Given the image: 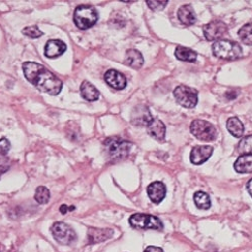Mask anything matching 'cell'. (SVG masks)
I'll return each instance as SVG.
<instances>
[{
  "instance_id": "1",
  "label": "cell",
  "mask_w": 252,
  "mask_h": 252,
  "mask_svg": "<svg viewBox=\"0 0 252 252\" xmlns=\"http://www.w3.org/2000/svg\"><path fill=\"white\" fill-rule=\"evenodd\" d=\"M23 71L27 80L39 91L51 96H56L61 92L62 81L45 66L35 62H26L23 65Z\"/></svg>"
},
{
  "instance_id": "2",
  "label": "cell",
  "mask_w": 252,
  "mask_h": 252,
  "mask_svg": "<svg viewBox=\"0 0 252 252\" xmlns=\"http://www.w3.org/2000/svg\"><path fill=\"white\" fill-rule=\"evenodd\" d=\"M104 151L112 160H120L129 155L131 143L118 136L108 137L103 143Z\"/></svg>"
},
{
  "instance_id": "3",
  "label": "cell",
  "mask_w": 252,
  "mask_h": 252,
  "mask_svg": "<svg viewBox=\"0 0 252 252\" xmlns=\"http://www.w3.org/2000/svg\"><path fill=\"white\" fill-rule=\"evenodd\" d=\"M213 54L217 58L233 61L239 59L242 56V49L236 41L221 39L217 40L213 45Z\"/></svg>"
},
{
  "instance_id": "4",
  "label": "cell",
  "mask_w": 252,
  "mask_h": 252,
  "mask_svg": "<svg viewBox=\"0 0 252 252\" xmlns=\"http://www.w3.org/2000/svg\"><path fill=\"white\" fill-rule=\"evenodd\" d=\"M97 10L88 5H80L75 9L74 23L80 30H88L98 22Z\"/></svg>"
},
{
  "instance_id": "5",
  "label": "cell",
  "mask_w": 252,
  "mask_h": 252,
  "mask_svg": "<svg viewBox=\"0 0 252 252\" xmlns=\"http://www.w3.org/2000/svg\"><path fill=\"white\" fill-rule=\"evenodd\" d=\"M51 232L55 240L62 245H71L77 240V234L74 229L64 222L54 223L51 227Z\"/></svg>"
},
{
  "instance_id": "6",
  "label": "cell",
  "mask_w": 252,
  "mask_h": 252,
  "mask_svg": "<svg viewBox=\"0 0 252 252\" xmlns=\"http://www.w3.org/2000/svg\"><path fill=\"white\" fill-rule=\"evenodd\" d=\"M191 132L194 136L203 141H212L217 137V130L214 125L201 119H197L192 122Z\"/></svg>"
},
{
  "instance_id": "7",
  "label": "cell",
  "mask_w": 252,
  "mask_h": 252,
  "mask_svg": "<svg viewBox=\"0 0 252 252\" xmlns=\"http://www.w3.org/2000/svg\"><path fill=\"white\" fill-rule=\"evenodd\" d=\"M129 224L136 229H152L158 231L163 229V224L160 219L157 216L150 214H133L129 218Z\"/></svg>"
},
{
  "instance_id": "8",
  "label": "cell",
  "mask_w": 252,
  "mask_h": 252,
  "mask_svg": "<svg viewBox=\"0 0 252 252\" xmlns=\"http://www.w3.org/2000/svg\"><path fill=\"white\" fill-rule=\"evenodd\" d=\"M177 102L185 108H194L198 103V92L188 86L180 85L174 91Z\"/></svg>"
},
{
  "instance_id": "9",
  "label": "cell",
  "mask_w": 252,
  "mask_h": 252,
  "mask_svg": "<svg viewBox=\"0 0 252 252\" xmlns=\"http://www.w3.org/2000/svg\"><path fill=\"white\" fill-rule=\"evenodd\" d=\"M228 31V28L222 20H213L203 28L204 35L207 40H215L222 37Z\"/></svg>"
},
{
  "instance_id": "10",
  "label": "cell",
  "mask_w": 252,
  "mask_h": 252,
  "mask_svg": "<svg viewBox=\"0 0 252 252\" xmlns=\"http://www.w3.org/2000/svg\"><path fill=\"white\" fill-rule=\"evenodd\" d=\"M113 230L109 228L90 227L87 232L88 244H96L106 241L113 236Z\"/></svg>"
},
{
  "instance_id": "11",
  "label": "cell",
  "mask_w": 252,
  "mask_h": 252,
  "mask_svg": "<svg viewBox=\"0 0 252 252\" xmlns=\"http://www.w3.org/2000/svg\"><path fill=\"white\" fill-rule=\"evenodd\" d=\"M153 119L150 109L144 105L135 107L131 114V122L137 126H148Z\"/></svg>"
},
{
  "instance_id": "12",
  "label": "cell",
  "mask_w": 252,
  "mask_h": 252,
  "mask_svg": "<svg viewBox=\"0 0 252 252\" xmlns=\"http://www.w3.org/2000/svg\"><path fill=\"white\" fill-rule=\"evenodd\" d=\"M213 153V148L210 145H201V146H196L192 150L191 153V161L194 164H202L205 161H207L210 157L212 156Z\"/></svg>"
},
{
  "instance_id": "13",
  "label": "cell",
  "mask_w": 252,
  "mask_h": 252,
  "mask_svg": "<svg viewBox=\"0 0 252 252\" xmlns=\"http://www.w3.org/2000/svg\"><path fill=\"white\" fill-rule=\"evenodd\" d=\"M67 50V46L60 39H51L46 44L45 56L50 59H55L64 54Z\"/></svg>"
},
{
  "instance_id": "14",
  "label": "cell",
  "mask_w": 252,
  "mask_h": 252,
  "mask_svg": "<svg viewBox=\"0 0 252 252\" xmlns=\"http://www.w3.org/2000/svg\"><path fill=\"white\" fill-rule=\"evenodd\" d=\"M166 194V188L161 182H154L148 187V195L155 204H159Z\"/></svg>"
},
{
  "instance_id": "15",
  "label": "cell",
  "mask_w": 252,
  "mask_h": 252,
  "mask_svg": "<svg viewBox=\"0 0 252 252\" xmlns=\"http://www.w3.org/2000/svg\"><path fill=\"white\" fill-rule=\"evenodd\" d=\"M105 81L108 85L116 90H122L126 87V78L115 70H109L105 73Z\"/></svg>"
},
{
  "instance_id": "16",
  "label": "cell",
  "mask_w": 252,
  "mask_h": 252,
  "mask_svg": "<svg viewBox=\"0 0 252 252\" xmlns=\"http://www.w3.org/2000/svg\"><path fill=\"white\" fill-rule=\"evenodd\" d=\"M148 127V133L156 138L157 140L162 141L165 136V126L163 122L159 119H153L151 123L146 126Z\"/></svg>"
},
{
  "instance_id": "17",
  "label": "cell",
  "mask_w": 252,
  "mask_h": 252,
  "mask_svg": "<svg viewBox=\"0 0 252 252\" xmlns=\"http://www.w3.org/2000/svg\"><path fill=\"white\" fill-rule=\"evenodd\" d=\"M180 22L185 26H192L196 23V14L191 5H183L178 11Z\"/></svg>"
},
{
  "instance_id": "18",
  "label": "cell",
  "mask_w": 252,
  "mask_h": 252,
  "mask_svg": "<svg viewBox=\"0 0 252 252\" xmlns=\"http://www.w3.org/2000/svg\"><path fill=\"white\" fill-rule=\"evenodd\" d=\"M143 57L142 55L136 51V50H128L126 52L125 59H124V64L127 65L133 69H140L143 66Z\"/></svg>"
},
{
  "instance_id": "19",
  "label": "cell",
  "mask_w": 252,
  "mask_h": 252,
  "mask_svg": "<svg viewBox=\"0 0 252 252\" xmlns=\"http://www.w3.org/2000/svg\"><path fill=\"white\" fill-rule=\"evenodd\" d=\"M80 91H81L82 97L87 101H90V102L97 101L99 99V96H100V93L97 90V88L94 85H92V84L88 81H84L82 83Z\"/></svg>"
},
{
  "instance_id": "20",
  "label": "cell",
  "mask_w": 252,
  "mask_h": 252,
  "mask_svg": "<svg viewBox=\"0 0 252 252\" xmlns=\"http://www.w3.org/2000/svg\"><path fill=\"white\" fill-rule=\"evenodd\" d=\"M234 170L240 174L252 173V155L239 157L234 163Z\"/></svg>"
},
{
  "instance_id": "21",
  "label": "cell",
  "mask_w": 252,
  "mask_h": 252,
  "mask_svg": "<svg viewBox=\"0 0 252 252\" xmlns=\"http://www.w3.org/2000/svg\"><path fill=\"white\" fill-rule=\"evenodd\" d=\"M227 129L235 137H242L244 132V126L237 117H231L227 120Z\"/></svg>"
},
{
  "instance_id": "22",
  "label": "cell",
  "mask_w": 252,
  "mask_h": 252,
  "mask_svg": "<svg viewBox=\"0 0 252 252\" xmlns=\"http://www.w3.org/2000/svg\"><path fill=\"white\" fill-rule=\"evenodd\" d=\"M175 55L177 57L178 60L181 61H185V62H191L194 63L197 60V53L189 48H185V47H178L176 49Z\"/></svg>"
},
{
  "instance_id": "23",
  "label": "cell",
  "mask_w": 252,
  "mask_h": 252,
  "mask_svg": "<svg viewBox=\"0 0 252 252\" xmlns=\"http://www.w3.org/2000/svg\"><path fill=\"white\" fill-rule=\"evenodd\" d=\"M194 202L199 209L208 210L211 207V200L210 197L204 192H197L194 195Z\"/></svg>"
},
{
  "instance_id": "24",
  "label": "cell",
  "mask_w": 252,
  "mask_h": 252,
  "mask_svg": "<svg viewBox=\"0 0 252 252\" xmlns=\"http://www.w3.org/2000/svg\"><path fill=\"white\" fill-rule=\"evenodd\" d=\"M51 198V194L49 189L44 187V186H40L37 187L36 190H35V195H34V199L38 204L41 205H45L50 201Z\"/></svg>"
},
{
  "instance_id": "25",
  "label": "cell",
  "mask_w": 252,
  "mask_h": 252,
  "mask_svg": "<svg viewBox=\"0 0 252 252\" xmlns=\"http://www.w3.org/2000/svg\"><path fill=\"white\" fill-rule=\"evenodd\" d=\"M238 34L243 44L247 46H252V23L243 26L240 29Z\"/></svg>"
},
{
  "instance_id": "26",
  "label": "cell",
  "mask_w": 252,
  "mask_h": 252,
  "mask_svg": "<svg viewBox=\"0 0 252 252\" xmlns=\"http://www.w3.org/2000/svg\"><path fill=\"white\" fill-rule=\"evenodd\" d=\"M237 151L242 156L244 155H252V135L243 137L238 143Z\"/></svg>"
},
{
  "instance_id": "27",
  "label": "cell",
  "mask_w": 252,
  "mask_h": 252,
  "mask_svg": "<svg viewBox=\"0 0 252 252\" xmlns=\"http://www.w3.org/2000/svg\"><path fill=\"white\" fill-rule=\"evenodd\" d=\"M23 33L31 38H38L41 35L44 34V32H41L36 26H32V27H27L23 30Z\"/></svg>"
},
{
  "instance_id": "28",
  "label": "cell",
  "mask_w": 252,
  "mask_h": 252,
  "mask_svg": "<svg viewBox=\"0 0 252 252\" xmlns=\"http://www.w3.org/2000/svg\"><path fill=\"white\" fill-rule=\"evenodd\" d=\"M146 3L153 10H161L167 4V1H157V0H154V1H148Z\"/></svg>"
},
{
  "instance_id": "29",
  "label": "cell",
  "mask_w": 252,
  "mask_h": 252,
  "mask_svg": "<svg viewBox=\"0 0 252 252\" xmlns=\"http://www.w3.org/2000/svg\"><path fill=\"white\" fill-rule=\"evenodd\" d=\"M10 150V142L6 138L0 139V155H6Z\"/></svg>"
},
{
  "instance_id": "30",
  "label": "cell",
  "mask_w": 252,
  "mask_h": 252,
  "mask_svg": "<svg viewBox=\"0 0 252 252\" xmlns=\"http://www.w3.org/2000/svg\"><path fill=\"white\" fill-rule=\"evenodd\" d=\"M144 252H163V250L158 246H148L145 248Z\"/></svg>"
},
{
  "instance_id": "31",
  "label": "cell",
  "mask_w": 252,
  "mask_h": 252,
  "mask_svg": "<svg viewBox=\"0 0 252 252\" xmlns=\"http://www.w3.org/2000/svg\"><path fill=\"white\" fill-rule=\"evenodd\" d=\"M237 97V92L236 91H234V90H230V91H228L227 93H226V98H228V99H235Z\"/></svg>"
},
{
  "instance_id": "32",
  "label": "cell",
  "mask_w": 252,
  "mask_h": 252,
  "mask_svg": "<svg viewBox=\"0 0 252 252\" xmlns=\"http://www.w3.org/2000/svg\"><path fill=\"white\" fill-rule=\"evenodd\" d=\"M9 170V167L6 165H0V177H1L4 173H6Z\"/></svg>"
},
{
  "instance_id": "33",
  "label": "cell",
  "mask_w": 252,
  "mask_h": 252,
  "mask_svg": "<svg viewBox=\"0 0 252 252\" xmlns=\"http://www.w3.org/2000/svg\"><path fill=\"white\" fill-rule=\"evenodd\" d=\"M60 211L62 214H66L68 212V206L67 205H62L60 207Z\"/></svg>"
},
{
  "instance_id": "34",
  "label": "cell",
  "mask_w": 252,
  "mask_h": 252,
  "mask_svg": "<svg viewBox=\"0 0 252 252\" xmlns=\"http://www.w3.org/2000/svg\"><path fill=\"white\" fill-rule=\"evenodd\" d=\"M247 191L250 194L251 198H252V179L247 183Z\"/></svg>"
},
{
  "instance_id": "35",
  "label": "cell",
  "mask_w": 252,
  "mask_h": 252,
  "mask_svg": "<svg viewBox=\"0 0 252 252\" xmlns=\"http://www.w3.org/2000/svg\"><path fill=\"white\" fill-rule=\"evenodd\" d=\"M0 252H11V251L5 249V247L3 245H0Z\"/></svg>"
}]
</instances>
